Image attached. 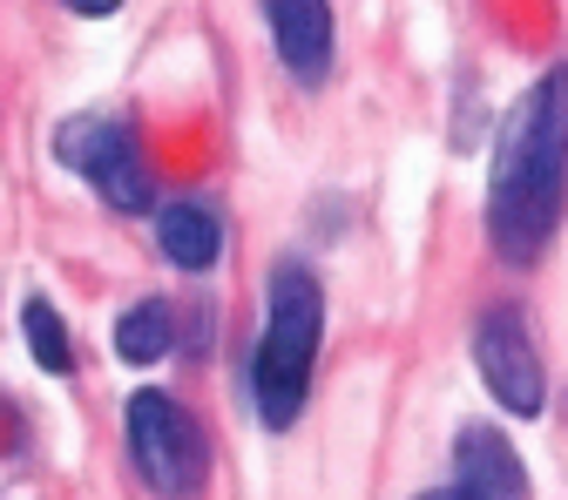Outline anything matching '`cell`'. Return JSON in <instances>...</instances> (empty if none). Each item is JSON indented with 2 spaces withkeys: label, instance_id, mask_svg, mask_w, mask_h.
Segmentation results:
<instances>
[{
  "label": "cell",
  "instance_id": "cell-2",
  "mask_svg": "<svg viewBox=\"0 0 568 500\" xmlns=\"http://www.w3.org/2000/svg\"><path fill=\"white\" fill-rule=\"evenodd\" d=\"M318 338H325V292L305 264H277L271 271V305H264V338L251 359V406L271 433L298 426L312 399V366H318Z\"/></svg>",
  "mask_w": 568,
  "mask_h": 500
},
{
  "label": "cell",
  "instance_id": "cell-8",
  "mask_svg": "<svg viewBox=\"0 0 568 500\" xmlns=\"http://www.w3.org/2000/svg\"><path fill=\"white\" fill-rule=\"evenodd\" d=\"M156 244L176 271H210L224 257V217L203 196H170L156 210Z\"/></svg>",
  "mask_w": 568,
  "mask_h": 500
},
{
  "label": "cell",
  "instance_id": "cell-11",
  "mask_svg": "<svg viewBox=\"0 0 568 500\" xmlns=\"http://www.w3.org/2000/svg\"><path fill=\"white\" fill-rule=\"evenodd\" d=\"M61 8H68V14H89V21H102V14H115V8H122V0H61Z\"/></svg>",
  "mask_w": 568,
  "mask_h": 500
},
{
  "label": "cell",
  "instance_id": "cell-9",
  "mask_svg": "<svg viewBox=\"0 0 568 500\" xmlns=\"http://www.w3.org/2000/svg\"><path fill=\"white\" fill-rule=\"evenodd\" d=\"M170 351H176V318H170L163 298H142L115 318V359L122 366H156Z\"/></svg>",
  "mask_w": 568,
  "mask_h": 500
},
{
  "label": "cell",
  "instance_id": "cell-5",
  "mask_svg": "<svg viewBox=\"0 0 568 500\" xmlns=\"http://www.w3.org/2000/svg\"><path fill=\"white\" fill-rule=\"evenodd\" d=\"M467 351H474V373H480V386L494 392L501 412L535 419L548 406V373H541V351H535V331H528L521 305H487L467 331Z\"/></svg>",
  "mask_w": 568,
  "mask_h": 500
},
{
  "label": "cell",
  "instance_id": "cell-3",
  "mask_svg": "<svg viewBox=\"0 0 568 500\" xmlns=\"http://www.w3.org/2000/svg\"><path fill=\"white\" fill-rule=\"evenodd\" d=\"M122 440H129V460L142 473L156 500H196L203 480H210V440L183 399L170 392H135L129 412H122Z\"/></svg>",
  "mask_w": 568,
  "mask_h": 500
},
{
  "label": "cell",
  "instance_id": "cell-4",
  "mask_svg": "<svg viewBox=\"0 0 568 500\" xmlns=\"http://www.w3.org/2000/svg\"><path fill=\"white\" fill-rule=\"evenodd\" d=\"M54 156L75 170L109 210H122V217H135V210L156 203V176H150V156H142V135L135 122L122 115H68L54 129Z\"/></svg>",
  "mask_w": 568,
  "mask_h": 500
},
{
  "label": "cell",
  "instance_id": "cell-1",
  "mask_svg": "<svg viewBox=\"0 0 568 500\" xmlns=\"http://www.w3.org/2000/svg\"><path fill=\"white\" fill-rule=\"evenodd\" d=\"M568 210V68L515 95L487 163V237L501 264H541Z\"/></svg>",
  "mask_w": 568,
  "mask_h": 500
},
{
  "label": "cell",
  "instance_id": "cell-10",
  "mask_svg": "<svg viewBox=\"0 0 568 500\" xmlns=\"http://www.w3.org/2000/svg\"><path fill=\"white\" fill-rule=\"evenodd\" d=\"M21 331H28V351H34L41 373H54V379L75 373V338H68V325H61V312L48 298H28L21 305Z\"/></svg>",
  "mask_w": 568,
  "mask_h": 500
},
{
  "label": "cell",
  "instance_id": "cell-6",
  "mask_svg": "<svg viewBox=\"0 0 568 500\" xmlns=\"http://www.w3.org/2000/svg\"><path fill=\"white\" fill-rule=\"evenodd\" d=\"M454 487H467L474 500H535L521 453L508 447L501 426H460L454 433Z\"/></svg>",
  "mask_w": 568,
  "mask_h": 500
},
{
  "label": "cell",
  "instance_id": "cell-12",
  "mask_svg": "<svg viewBox=\"0 0 568 500\" xmlns=\"http://www.w3.org/2000/svg\"><path fill=\"white\" fill-rule=\"evenodd\" d=\"M419 500H474L467 487H434V493H419Z\"/></svg>",
  "mask_w": 568,
  "mask_h": 500
},
{
  "label": "cell",
  "instance_id": "cell-7",
  "mask_svg": "<svg viewBox=\"0 0 568 500\" xmlns=\"http://www.w3.org/2000/svg\"><path fill=\"white\" fill-rule=\"evenodd\" d=\"M264 21L292 82L318 89L332 75V0H264Z\"/></svg>",
  "mask_w": 568,
  "mask_h": 500
}]
</instances>
